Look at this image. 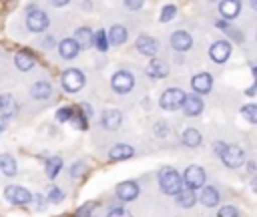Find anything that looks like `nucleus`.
Listing matches in <instances>:
<instances>
[{
  "instance_id": "27",
  "label": "nucleus",
  "mask_w": 257,
  "mask_h": 217,
  "mask_svg": "<svg viewBox=\"0 0 257 217\" xmlns=\"http://www.w3.org/2000/svg\"><path fill=\"white\" fill-rule=\"evenodd\" d=\"M0 171H2L6 177L16 175V161H14V157H10V155H0Z\"/></svg>"
},
{
  "instance_id": "22",
  "label": "nucleus",
  "mask_w": 257,
  "mask_h": 217,
  "mask_svg": "<svg viewBox=\"0 0 257 217\" xmlns=\"http://www.w3.org/2000/svg\"><path fill=\"white\" fill-rule=\"evenodd\" d=\"M78 44L74 42V38H64L60 44H58V52L62 58H74L78 54Z\"/></svg>"
},
{
  "instance_id": "44",
  "label": "nucleus",
  "mask_w": 257,
  "mask_h": 217,
  "mask_svg": "<svg viewBox=\"0 0 257 217\" xmlns=\"http://www.w3.org/2000/svg\"><path fill=\"white\" fill-rule=\"evenodd\" d=\"M223 149H225V143H221V141H219V143H215V153H219V155H221V153H223Z\"/></svg>"
},
{
  "instance_id": "2",
  "label": "nucleus",
  "mask_w": 257,
  "mask_h": 217,
  "mask_svg": "<svg viewBox=\"0 0 257 217\" xmlns=\"http://www.w3.org/2000/svg\"><path fill=\"white\" fill-rule=\"evenodd\" d=\"M219 157L231 169H237V167H241L245 163V151L239 145H225V149H223V153Z\"/></svg>"
},
{
  "instance_id": "28",
  "label": "nucleus",
  "mask_w": 257,
  "mask_h": 217,
  "mask_svg": "<svg viewBox=\"0 0 257 217\" xmlns=\"http://www.w3.org/2000/svg\"><path fill=\"white\" fill-rule=\"evenodd\" d=\"M201 133L197 131V129H185V133H183V143L187 145V147H199L201 145Z\"/></svg>"
},
{
  "instance_id": "19",
  "label": "nucleus",
  "mask_w": 257,
  "mask_h": 217,
  "mask_svg": "<svg viewBox=\"0 0 257 217\" xmlns=\"http://www.w3.org/2000/svg\"><path fill=\"white\" fill-rule=\"evenodd\" d=\"M133 155H135V149H133L131 145H124V143L114 145V147L108 151V157H110L112 161H124V159H131Z\"/></svg>"
},
{
  "instance_id": "45",
  "label": "nucleus",
  "mask_w": 257,
  "mask_h": 217,
  "mask_svg": "<svg viewBox=\"0 0 257 217\" xmlns=\"http://www.w3.org/2000/svg\"><path fill=\"white\" fill-rule=\"evenodd\" d=\"M54 6H64V4H68V0H50Z\"/></svg>"
},
{
  "instance_id": "26",
  "label": "nucleus",
  "mask_w": 257,
  "mask_h": 217,
  "mask_svg": "<svg viewBox=\"0 0 257 217\" xmlns=\"http://www.w3.org/2000/svg\"><path fill=\"white\" fill-rule=\"evenodd\" d=\"M72 127H76V129H80V131H84L86 127H88V117H86V113L82 111V108H76L74 106V111H72V117H70V121H68Z\"/></svg>"
},
{
  "instance_id": "17",
  "label": "nucleus",
  "mask_w": 257,
  "mask_h": 217,
  "mask_svg": "<svg viewBox=\"0 0 257 217\" xmlns=\"http://www.w3.org/2000/svg\"><path fill=\"white\" fill-rule=\"evenodd\" d=\"M175 197H177V203H179L181 207H185V209L193 207V205H195V201H197L195 189H191V187H187V185H183Z\"/></svg>"
},
{
  "instance_id": "12",
  "label": "nucleus",
  "mask_w": 257,
  "mask_h": 217,
  "mask_svg": "<svg viewBox=\"0 0 257 217\" xmlns=\"http://www.w3.org/2000/svg\"><path fill=\"white\" fill-rule=\"evenodd\" d=\"M137 50L141 54H145V56H155L157 50H159V44H157V40L153 36H145L143 34V36L137 38Z\"/></svg>"
},
{
  "instance_id": "7",
  "label": "nucleus",
  "mask_w": 257,
  "mask_h": 217,
  "mask_svg": "<svg viewBox=\"0 0 257 217\" xmlns=\"http://www.w3.org/2000/svg\"><path fill=\"white\" fill-rule=\"evenodd\" d=\"M185 185L191 189H201L205 185V171L199 165H189L185 169Z\"/></svg>"
},
{
  "instance_id": "38",
  "label": "nucleus",
  "mask_w": 257,
  "mask_h": 217,
  "mask_svg": "<svg viewBox=\"0 0 257 217\" xmlns=\"http://www.w3.org/2000/svg\"><path fill=\"white\" fill-rule=\"evenodd\" d=\"M84 163H76V165H72L70 167V177H80L82 173H84Z\"/></svg>"
},
{
  "instance_id": "43",
  "label": "nucleus",
  "mask_w": 257,
  "mask_h": 217,
  "mask_svg": "<svg viewBox=\"0 0 257 217\" xmlns=\"http://www.w3.org/2000/svg\"><path fill=\"white\" fill-rule=\"evenodd\" d=\"M6 127H8V117H6V115H2V117H0V131H4Z\"/></svg>"
},
{
  "instance_id": "29",
  "label": "nucleus",
  "mask_w": 257,
  "mask_h": 217,
  "mask_svg": "<svg viewBox=\"0 0 257 217\" xmlns=\"http://www.w3.org/2000/svg\"><path fill=\"white\" fill-rule=\"evenodd\" d=\"M60 169H62V159H60V157H48V159H46L44 171H46V175H48L50 179H54Z\"/></svg>"
},
{
  "instance_id": "42",
  "label": "nucleus",
  "mask_w": 257,
  "mask_h": 217,
  "mask_svg": "<svg viewBox=\"0 0 257 217\" xmlns=\"http://www.w3.org/2000/svg\"><path fill=\"white\" fill-rule=\"evenodd\" d=\"M255 92H257V80H255V84H251V86L247 88V92H245V94H247V96H253Z\"/></svg>"
},
{
  "instance_id": "21",
  "label": "nucleus",
  "mask_w": 257,
  "mask_h": 217,
  "mask_svg": "<svg viewBox=\"0 0 257 217\" xmlns=\"http://www.w3.org/2000/svg\"><path fill=\"white\" fill-rule=\"evenodd\" d=\"M147 74L153 76V78H165V76L169 74V66H167L163 60L153 58V60L149 62V66H147Z\"/></svg>"
},
{
  "instance_id": "3",
  "label": "nucleus",
  "mask_w": 257,
  "mask_h": 217,
  "mask_svg": "<svg viewBox=\"0 0 257 217\" xmlns=\"http://www.w3.org/2000/svg\"><path fill=\"white\" fill-rule=\"evenodd\" d=\"M62 86L66 92H78L84 86V74L78 68H68L62 72Z\"/></svg>"
},
{
  "instance_id": "9",
  "label": "nucleus",
  "mask_w": 257,
  "mask_h": 217,
  "mask_svg": "<svg viewBox=\"0 0 257 217\" xmlns=\"http://www.w3.org/2000/svg\"><path fill=\"white\" fill-rule=\"evenodd\" d=\"M229 54H231V44H229L227 40H217V42H213L211 48H209V56H211V60L217 62V64H223V62L229 58Z\"/></svg>"
},
{
  "instance_id": "49",
  "label": "nucleus",
  "mask_w": 257,
  "mask_h": 217,
  "mask_svg": "<svg viewBox=\"0 0 257 217\" xmlns=\"http://www.w3.org/2000/svg\"><path fill=\"white\" fill-rule=\"evenodd\" d=\"M0 106H2V96H0Z\"/></svg>"
},
{
  "instance_id": "31",
  "label": "nucleus",
  "mask_w": 257,
  "mask_h": 217,
  "mask_svg": "<svg viewBox=\"0 0 257 217\" xmlns=\"http://www.w3.org/2000/svg\"><path fill=\"white\" fill-rule=\"evenodd\" d=\"M0 111L6 115V117H10L14 111H16V102H14V98L8 94V96H2V106H0Z\"/></svg>"
},
{
  "instance_id": "1",
  "label": "nucleus",
  "mask_w": 257,
  "mask_h": 217,
  "mask_svg": "<svg viewBox=\"0 0 257 217\" xmlns=\"http://www.w3.org/2000/svg\"><path fill=\"white\" fill-rule=\"evenodd\" d=\"M159 187L163 193L167 195H177L179 189L183 187V179L181 175L177 173V169L173 167H163L161 173H159Z\"/></svg>"
},
{
  "instance_id": "35",
  "label": "nucleus",
  "mask_w": 257,
  "mask_h": 217,
  "mask_svg": "<svg viewBox=\"0 0 257 217\" xmlns=\"http://www.w3.org/2000/svg\"><path fill=\"white\" fill-rule=\"evenodd\" d=\"M217 217H239V213H237V209L233 205H225V207L219 209Z\"/></svg>"
},
{
  "instance_id": "5",
  "label": "nucleus",
  "mask_w": 257,
  "mask_h": 217,
  "mask_svg": "<svg viewBox=\"0 0 257 217\" xmlns=\"http://www.w3.org/2000/svg\"><path fill=\"white\" fill-rule=\"evenodd\" d=\"M4 197L14 205H28L32 201V193L20 185H8L4 189Z\"/></svg>"
},
{
  "instance_id": "11",
  "label": "nucleus",
  "mask_w": 257,
  "mask_h": 217,
  "mask_svg": "<svg viewBox=\"0 0 257 217\" xmlns=\"http://www.w3.org/2000/svg\"><path fill=\"white\" fill-rule=\"evenodd\" d=\"M191 44H193V38H191V34L185 32V30H177V32L171 36V46H173L175 50H179V52L189 50Z\"/></svg>"
},
{
  "instance_id": "32",
  "label": "nucleus",
  "mask_w": 257,
  "mask_h": 217,
  "mask_svg": "<svg viewBox=\"0 0 257 217\" xmlns=\"http://www.w3.org/2000/svg\"><path fill=\"white\" fill-rule=\"evenodd\" d=\"M243 117L249 121V123H257V104H245L241 108Z\"/></svg>"
},
{
  "instance_id": "6",
  "label": "nucleus",
  "mask_w": 257,
  "mask_h": 217,
  "mask_svg": "<svg viewBox=\"0 0 257 217\" xmlns=\"http://www.w3.org/2000/svg\"><path fill=\"white\" fill-rule=\"evenodd\" d=\"M110 86H112L116 92L124 94V92H128V90L135 86V76H133L128 70H118V72L112 74V78H110Z\"/></svg>"
},
{
  "instance_id": "4",
  "label": "nucleus",
  "mask_w": 257,
  "mask_h": 217,
  "mask_svg": "<svg viewBox=\"0 0 257 217\" xmlns=\"http://www.w3.org/2000/svg\"><path fill=\"white\" fill-rule=\"evenodd\" d=\"M183 100H185V92H183L181 88H167V90L161 94V98H159V102H161V106H163L165 111H175V108H179V106L183 104Z\"/></svg>"
},
{
  "instance_id": "36",
  "label": "nucleus",
  "mask_w": 257,
  "mask_h": 217,
  "mask_svg": "<svg viewBox=\"0 0 257 217\" xmlns=\"http://www.w3.org/2000/svg\"><path fill=\"white\" fill-rule=\"evenodd\" d=\"M62 197H64V195H62V191H60L58 187H50V189H48V201H50V203H58V201H62Z\"/></svg>"
},
{
  "instance_id": "24",
  "label": "nucleus",
  "mask_w": 257,
  "mask_h": 217,
  "mask_svg": "<svg viewBox=\"0 0 257 217\" xmlns=\"http://www.w3.org/2000/svg\"><path fill=\"white\" fill-rule=\"evenodd\" d=\"M30 92H32L34 98L46 100V98H50V94H52V86H50L46 80H38V82H34V86H32Z\"/></svg>"
},
{
  "instance_id": "23",
  "label": "nucleus",
  "mask_w": 257,
  "mask_h": 217,
  "mask_svg": "<svg viewBox=\"0 0 257 217\" xmlns=\"http://www.w3.org/2000/svg\"><path fill=\"white\" fill-rule=\"evenodd\" d=\"M14 62H16V66H18L20 70H30L36 60H34V54H32L30 50H20V52L14 56Z\"/></svg>"
},
{
  "instance_id": "25",
  "label": "nucleus",
  "mask_w": 257,
  "mask_h": 217,
  "mask_svg": "<svg viewBox=\"0 0 257 217\" xmlns=\"http://www.w3.org/2000/svg\"><path fill=\"white\" fill-rule=\"evenodd\" d=\"M126 28L124 26H120V24H114L112 28H110V32H108V40L112 42V44H116V46H120V44H124L126 42Z\"/></svg>"
},
{
  "instance_id": "46",
  "label": "nucleus",
  "mask_w": 257,
  "mask_h": 217,
  "mask_svg": "<svg viewBox=\"0 0 257 217\" xmlns=\"http://www.w3.org/2000/svg\"><path fill=\"white\" fill-rule=\"evenodd\" d=\"M253 191H255V193H257V177H255V179H253Z\"/></svg>"
},
{
  "instance_id": "15",
  "label": "nucleus",
  "mask_w": 257,
  "mask_h": 217,
  "mask_svg": "<svg viewBox=\"0 0 257 217\" xmlns=\"http://www.w3.org/2000/svg\"><path fill=\"white\" fill-rule=\"evenodd\" d=\"M116 195L122 199V201H133L139 197V185L135 181H122L118 183L116 187Z\"/></svg>"
},
{
  "instance_id": "30",
  "label": "nucleus",
  "mask_w": 257,
  "mask_h": 217,
  "mask_svg": "<svg viewBox=\"0 0 257 217\" xmlns=\"http://www.w3.org/2000/svg\"><path fill=\"white\" fill-rule=\"evenodd\" d=\"M94 46H96L100 52H104V50L108 48V36L104 34V30H98V32L94 34Z\"/></svg>"
},
{
  "instance_id": "20",
  "label": "nucleus",
  "mask_w": 257,
  "mask_h": 217,
  "mask_svg": "<svg viewBox=\"0 0 257 217\" xmlns=\"http://www.w3.org/2000/svg\"><path fill=\"white\" fill-rule=\"evenodd\" d=\"M239 10H241V2H239V0H223L221 6H219L221 16L227 18V20L235 18V16L239 14Z\"/></svg>"
},
{
  "instance_id": "39",
  "label": "nucleus",
  "mask_w": 257,
  "mask_h": 217,
  "mask_svg": "<svg viewBox=\"0 0 257 217\" xmlns=\"http://www.w3.org/2000/svg\"><path fill=\"white\" fill-rule=\"evenodd\" d=\"M106 217H133V215H131L126 209H120V207H118V209H112Z\"/></svg>"
},
{
  "instance_id": "40",
  "label": "nucleus",
  "mask_w": 257,
  "mask_h": 217,
  "mask_svg": "<svg viewBox=\"0 0 257 217\" xmlns=\"http://www.w3.org/2000/svg\"><path fill=\"white\" fill-rule=\"evenodd\" d=\"M143 2H145V0H124L126 8H131V10H139V8L143 6Z\"/></svg>"
},
{
  "instance_id": "18",
  "label": "nucleus",
  "mask_w": 257,
  "mask_h": 217,
  "mask_svg": "<svg viewBox=\"0 0 257 217\" xmlns=\"http://www.w3.org/2000/svg\"><path fill=\"white\" fill-rule=\"evenodd\" d=\"M199 199H201V203H203L205 207H217V205H219V193H217V189L211 187V185L201 187Z\"/></svg>"
},
{
  "instance_id": "33",
  "label": "nucleus",
  "mask_w": 257,
  "mask_h": 217,
  "mask_svg": "<svg viewBox=\"0 0 257 217\" xmlns=\"http://www.w3.org/2000/svg\"><path fill=\"white\" fill-rule=\"evenodd\" d=\"M175 14H177V6H175V4H167V6L163 8V12H161V22H169V20H173Z\"/></svg>"
},
{
  "instance_id": "13",
  "label": "nucleus",
  "mask_w": 257,
  "mask_h": 217,
  "mask_svg": "<svg viewBox=\"0 0 257 217\" xmlns=\"http://www.w3.org/2000/svg\"><path fill=\"white\" fill-rule=\"evenodd\" d=\"M191 86L195 92H201V94H207L213 86V78L209 72H201V74H195L193 80H191Z\"/></svg>"
},
{
  "instance_id": "16",
  "label": "nucleus",
  "mask_w": 257,
  "mask_h": 217,
  "mask_svg": "<svg viewBox=\"0 0 257 217\" xmlns=\"http://www.w3.org/2000/svg\"><path fill=\"white\" fill-rule=\"evenodd\" d=\"M74 42L78 44V48H90L94 44V34L88 26H80L74 32Z\"/></svg>"
},
{
  "instance_id": "48",
  "label": "nucleus",
  "mask_w": 257,
  "mask_h": 217,
  "mask_svg": "<svg viewBox=\"0 0 257 217\" xmlns=\"http://www.w3.org/2000/svg\"><path fill=\"white\" fill-rule=\"evenodd\" d=\"M251 6H253V8L257 10V0H251Z\"/></svg>"
},
{
  "instance_id": "14",
  "label": "nucleus",
  "mask_w": 257,
  "mask_h": 217,
  "mask_svg": "<svg viewBox=\"0 0 257 217\" xmlns=\"http://www.w3.org/2000/svg\"><path fill=\"white\" fill-rule=\"evenodd\" d=\"M100 123H102L104 129L114 131V129L120 127V123H122V115H120L116 108H106V111L102 113V117H100Z\"/></svg>"
},
{
  "instance_id": "41",
  "label": "nucleus",
  "mask_w": 257,
  "mask_h": 217,
  "mask_svg": "<svg viewBox=\"0 0 257 217\" xmlns=\"http://www.w3.org/2000/svg\"><path fill=\"white\" fill-rule=\"evenodd\" d=\"M32 199L36 201V209H44V207H46V205H44V197H42L40 193H38V195H32Z\"/></svg>"
},
{
  "instance_id": "34",
  "label": "nucleus",
  "mask_w": 257,
  "mask_h": 217,
  "mask_svg": "<svg viewBox=\"0 0 257 217\" xmlns=\"http://www.w3.org/2000/svg\"><path fill=\"white\" fill-rule=\"evenodd\" d=\"M72 111H74V106H62V108H58V113H56V121H60V123L70 121Z\"/></svg>"
},
{
  "instance_id": "37",
  "label": "nucleus",
  "mask_w": 257,
  "mask_h": 217,
  "mask_svg": "<svg viewBox=\"0 0 257 217\" xmlns=\"http://www.w3.org/2000/svg\"><path fill=\"white\" fill-rule=\"evenodd\" d=\"M92 203H84V205H80L78 209H76V213H74V217H90V213H92Z\"/></svg>"
},
{
  "instance_id": "10",
  "label": "nucleus",
  "mask_w": 257,
  "mask_h": 217,
  "mask_svg": "<svg viewBox=\"0 0 257 217\" xmlns=\"http://www.w3.org/2000/svg\"><path fill=\"white\" fill-rule=\"evenodd\" d=\"M181 106H183V111H185L187 117H197L203 111V100L197 94H185V100H183Z\"/></svg>"
},
{
  "instance_id": "47",
  "label": "nucleus",
  "mask_w": 257,
  "mask_h": 217,
  "mask_svg": "<svg viewBox=\"0 0 257 217\" xmlns=\"http://www.w3.org/2000/svg\"><path fill=\"white\" fill-rule=\"evenodd\" d=\"M253 76H255V80H257V66H253Z\"/></svg>"
},
{
  "instance_id": "8",
  "label": "nucleus",
  "mask_w": 257,
  "mask_h": 217,
  "mask_svg": "<svg viewBox=\"0 0 257 217\" xmlns=\"http://www.w3.org/2000/svg\"><path fill=\"white\" fill-rule=\"evenodd\" d=\"M26 26H28L32 32H42V30H46V26H48V16H46L42 10L32 8V10L28 12V16H26Z\"/></svg>"
}]
</instances>
